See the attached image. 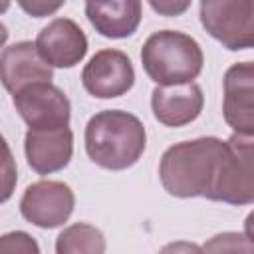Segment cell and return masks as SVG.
I'll return each instance as SVG.
<instances>
[{
    "instance_id": "3957f363",
    "label": "cell",
    "mask_w": 254,
    "mask_h": 254,
    "mask_svg": "<svg viewBox=\"0 0 254 254\" xmlns=\"http://www.w3.org/2000/svg\"><path fill=\"white\" fill-rule=\"evenodd\" d=\"M141 62L157 85L192 83L202 71V50L194 38L177 30H161L147 38L141 48Z\"/></svg>"
},
{
    "instance_id": "ac0fdd59",
    "label": "cell",
    "mask_w": 254,
    "mask_h": 254,
    "mask_svg": "<svg viewBox=\"0 0 254 254\" xmlns=\"http://www.w3.org/2000/svg\"><path fill=\"white\" fill-rule=\"evenodd\" d=\"M0 254H40V246L28 232L14 230L0 236Z\"/></svg>"
},
{
    "instance_id": "6da1fadb",
    "label": "cell",
    "mask_w": 254,
    "mask_h": 254,
    "mask_svg": "<svg viewBox=\"0 0 254 254\" xmlns=\"http://www.w3.org/2000/svg\"><path fill=\"white\" fill-rule=\"evenodd\" d=\"M226 151V141L216 137H198L169 147L159 163L163 189L179 198H208Z\"/></svg>"
},
{
    "instance_id": "9c48e42d",
    "label": "cell",
    "mask_w": 254,
    "mask_h": 254,
    "mask_svg": "<svg viewBox=\"0 0 254 254\" xmlns=\"http://www.w3.org/2000/svg\"><path fill=\"white\" fill-rule=\"evenodd\" d=\"M224 99L222 113L224 121L234 129L236 135L252 137L254 133V65L252 62L234 64L224 73Z\"/></svg>"
},
{
    "instance_id": "52a82bcc",
    "label": "cell",
    "mask_w": 254,
    "mask_h": 254,
    "mask_svg": "<svg viewBox=\"0 0 254 254\" xmlns=\"http://www.w3.org/2000/svg\"><path fill=\"white\" fill-rule=\"evenodd\" d=\"M73 204V190L65 183L38 181L24 190L20 212L28 222L40 228H56L71 216Z\"/></svg>"
},
{
    "instance_id": "7c38bea8",
    "label": "cell",
    "mask_w": 254,
    "mask_h": 254,
    "mask_svg": "<svg viewBox=\"0 0 254 254\" xmlns=\"http://www.w3.org/2000/svg\"><path fill=\"white\" fill-rule=\"evenodd\" d=\"M204 105L202 89L196 83L157 85L151 93L153 115L167 127H183L194 121Z\"/></svg>"
},
{
    "instance_id": "44dd1931",
    "label": "cell",
    "mask_w": 254,
    "mask_h": 254,
    "mask_svg": "<svg viewBox=\"0 0 254 254\" xmlns=\"http://www.w3.org/2000/svg\"><path fill=\"white\" fill-rule=\"evenodd\" d=\"M149 4L153 10H157L159 14H165V16H177L190 6V2H155V0H151Z\"/></svg>"
},
{
    "instance_id": "ffe728a7",
    "label": "cell",
    "mask_w": 254,
    "mask_h": 254,
    "mask_svg": "<svg viewBox=\"0 0 254 254\" xmlns=\"http://www.w3.org/2000/svg\"><path fill=\"white\" fill-rule=\"evenodd\" d=\"M20 6L28 14H32L36 18H42V16H48V14L56 12L58 8H62L64 2H54V4H48V2H20Z\"/></svg>"
},
{
    "instance_id": "7402d4cb",
    "label": "cell",
    "mask_w": 254,
    "mask_h": 254,
    "mask_svg": "<svg viewBox=\"0 0 254 254\" xmlns=\"http://www.w3.org/2000/svg\"><path fill=\"white\" fill-rule=\"evenodd\" d=\"M6 40H8V28L0 22V48L6 44Z\"/></svg>"
},
{
    "instance_id": "7a4b0ae2",
    "label": "cell",
    "mask_w": 254,
    "mask_h": 254,
    "mask_svg": "<svg viewBox=\"0 0 254 254\" xmlns=\"http://www.w3.org/2000/svg\"><path fill=\"white\" fill-rule=\"evenodd\" d=\"M147 133L139 117L121 109L95 113L85 125V151L89 159L109 171L133 167L143 155Z\"/></svg>"
},
{
    "instance_id": "2e32d148",
    "label": "cell",
    "mask_w": 254,
    "mask_h": 254,
    "mask_svg": "<svg viewBox=\"0 0 254 254\" xmlns=\"http://www.w3.org/2000/svg\"><path fill=\"white\" fill-rule=\"evenodd\" d=\"M202 254H254L250 234L244 232H222L204 242Z\"/></svg>"
},
{
    "instance_id": "ba28073f",
    "label": "cell",
    "mask_w": 254,
    "mask_h": 254,
    "mask_svg": "<svg viewBox=\"0 0 254 254\" xmlns=\"http://www.w3.org/2000/svg\"><path fill=\"white\" fill-rule=\"evenodd\" d=\"M81 83L93 97L111 99L127 93L135 83V69L121 50H99L83 67Z\"/></svg>"
},
{
    "instance_id": "9a60e30c",
    "label": "cell",
    "mask_w": 254,
    "mask_h": 254,
    "mask_svg": "<svg viewBox=\"0 0 254 254\" xmlns=\"http://www.w3.org/2000/svg\"><path fill=\"white\" fill-rule=\"evenodd\" d=\"M56 254H105V238L99 228L75 222L58 234Z\"/></svg>"
},
{
    "instance_id": "8992f818",
    "label": "cell",
    "mask_w": 254,
    "mask_h": 254,
    "mask_svg": "<svg viewBox=\"0 0 254 254\" xmlns=\"http://www.w3.org/2000/svg\"><path fill=\"white\" fill-rule=\"evenodd\" d=\"M14 107L28 123L30 131L67 127L71 113L69 99L54 83H36L14 93Z\"/></svg>"
},
{
    "instance_id": "277c9868",
    "label": "cell",
    "mask_w": 254,
    "mask_h": 254,
    "mask_svg": "<svg viewBox=\"0 0 254 254\" xmlns=\"http://www.w3.org/2000/svg\"><path fill=\"white\" fill-rule=\"evenodd\" d=\"M200 22L228 50H248L254 44L252 0H204L200 2Z\"/></svg>"
},
{
    "instance_id": "4fadbf2b",
    "label": "cell",
    "mask_w": 254,
    "mask_h": 254,
    "mask_svg": "<svg viewBox=\"0 0 254 254\" xmlns=\"http://www.w3.org/2000/svg\"><path fill=\"white\" fill-rule=\"evenodd\" d=\"M28 165L38 175H50L64 169L73 153V133L69 127L52 131H30L24 141Z\"/></svg>"
},
{
    "instance_id": "d6986e66",
    "label": "cell",
    "mask_w": 254,
    "mask_h": 254,
    "mask_svg": "<svg viewBox=\"0 0 254 254\" xmlns=\"http://www.w3.org/2000/svg\"><path fill=\"white\" fill-rule=\"evenodd\" d=\"M157 254H202V250H200V246L194 244V242L177 240V242L165 244Z\"/></svg>"
},
{
    "instance_id": "e0dca14e",
    "label": "cell",
    "mask_w": 254,
    "mask_h": 254,
    "mask_svg": "<svg viewBox=\"0 0 254 254\" xmlns=\"http://www.w3.org/2000/svg\"><path fill=\"white\" fill-rule=\"evenodd\" d=\"M16 181H18L16 161H14V155H12L6 139L0 133V204L12 196V192L16 189Z\"/></svg>"
},
{
    "instance_id": "603a6c76",
    "label": "cell",
    "mask_w": 254,
    "mask_h": 254,
    "mask_svg": "<svg viewBox=\"0 0 254 254\" xmlns=\"http://www.w3.org/2000/svg\"><path fill=\"white\" fill-rule=\"evenodd\" d=\"M8 8H10V4H8V2H0V12H6Z\"/></svg>"
},
{
    "instance_id": "5b68a950",
    "label": "cell",
    "mask_w": 254,
    "mask_h": 254,
    "mask_svg": "<svg viewBox=\"0 0 254 254\" xmlns=\"http://www.w3.org/2000/svg\"><path fill=\"white\" fill-rule=\"evenodd\" d=\"M226 157L208 198L228 204H250L254 200L252 137L234 133L226 141Z\"/></svg>"
},
{
    "instance_id": "30bf717a",
    "label": "cell",
    "mask_w": 254,
    "mask_h": 254,
    "mask_svg": "<svg viewBox=\"0 0 254 254\" xmlns=\"http://www.w3.org/2000/svg\"><path fill=\"white\" fill-rule=\"evenodd\" d=\"M36 50L50 67H73L87 52V38L73 20L56 18L40 30Z\"/></svg>"
},
{
    "instance_id": "8fae6325",
    "label": "cell",
    "mask_w": 254,
    "mask_h": 254,
    "mask_svg": "<svg viewBox=\"0 0 254 254\" xmlns=\"http://www.w3.org/2000/svg\"><path fill=\"white\" fill-rule=\"evenodd\" d=\"M52 67L40 58L32 42H16L0 54V81L12 95L28 85L52 83Z\"/></svg>"
},
{
    "instance_id": "5bb4252c",
    "label": "cell",
    "mask_w": 254,
    "mask_h": 254,
    "mask_svg": "<svg viewBox=\"0 0 254 254\" xmlns=\"http://www.w3.org/2000/svg\"><path fill=\"white\" fill-rule=\"evenodd\" d=\"M85 16L101 36L127 38L137 30L141 22V2L137 0L87 2Z\"/></svg>"
}]
</instances>
